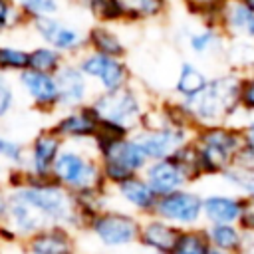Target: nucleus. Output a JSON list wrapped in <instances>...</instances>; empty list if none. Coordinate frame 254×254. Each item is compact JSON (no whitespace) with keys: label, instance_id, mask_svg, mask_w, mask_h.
Returning <instances> with one entry per match:
<instances>
[{"label":"nucleus","instance_id":"f257e3e1","mask_svg":"<svg viewBox=\"0 0 254 254\" xmlns=\"http://www.w3.org/2000/svg\"><path fill=\"white\" fill-rule=\"evenodd\" d=\"M240 77L242 73L232 67L210 73L206 87L196 97L183 101L194 129L216 123H242L244 113L240 109Z\"/></svg>","mask_w":254,"mask_h":254},{"label":"nucleus","instance_id":"f03ea898","mask_svg":"<svg viewBox=\"0 0 254 254\" xmlns=\"http://www.w3.org/2000/svg\"><path fill=\"white\" fill-rule=\"evenodd\" d=\"M194 149L198 153L204 179H220L232 169L244 149V135L236 123H216L194 129Z\"/></svg>","mask_w":254,"mask_h":254},{"label":"nucleus","instance_id":"7ed1b4c3","mask_svg":"<svg viewBox=\"0 0 254 254\" xmlns=\"http://www.w3.org/2000/svg\"><path fill=\"white\" fill-rule=\"evenodd\" d=\"M153 101L155 99L143 87L131 81L111 91H95L89 105L99 117L101 125L123 133H133L141 127L143 117Z\"/></svg>","mask_w":254,"mask_h":254},{"label":"nucleus","instance_id":"20e7f679","mask_svg":"<svg viewBox=\"0 0 254 254\" xmlns=\"http://www.w3.org/2000/svg\"><path fill=\"white\" fill-rule=\"evenodd\" d=\"M91 145L97 153L107 187H115L129 177L143 175L149 165V157L135 133L123 137H95Z\"/></svg>","mask_w":254,"mask_h":254},{"label":"nucleus","instance_id":"39448f33","mask_svg":"<svg viewBox=\"0 0 254 254\" xmlns=\"http://www.w3.org/2000/svg\"><path fill=\"white\" fill-rule=\"evenodd\" d=\"M52 179L69 192L107 187L93 145L65 143L52 171Z\"/></svg>","mask_w":254,"mask_h":254},{"label":"nucleus","instance_id":"423d86ee","mask_svg":"<svg viewBox=\"0 0 254 254\" xmlns=\"http://www.w3.org/2000/svg\"><path fill=\"white\" fill-rule=\"evenodd\" d=\"M139 226H141V216L117 204H109L107 208L93 214L85 222L83 232H87L99 246L107 250H121L137 244Z\"/></svg>","mask_w":254,"mask_h":254},{"label":"nucleus","instance_id":"0eeeda50","mask_svg":"<svg viewBox=\"0 0 254 254\" xmlns=\"http://www.w3.org/2000/svg\"><path fill=\"white\" fill-rule=\"evenodd\" d=\"M75 62L87 75L95 91H111L135 81L127 58H115L85 50L75 58Z\"/></svg>","mask_w":254,"mask_h":254},{"label":"nucleus","instance_id":"6e6552de","mask_svg":"<svg viewBox=\"0 0 254 254\" xmlns=\"http://www.w3.org/2000/svg\"><path fill=\"white\" fill-rule=\"evenodd\" d=\"M28 30L38 38V42L60 50L69 60H75L81 52L87 50L85 30L67 22V20H64L60 14L58 16L36 18V20L30 22Z\"/></svg>","mask_w":254,"mask_h":254},{"label":"nucleus","instance_id":"1a4fd4ad","mask_svg":"<svg viewBox=\"0 0 254 254\" xmlns=\"http://www.w3.org/2000/svg\"><path fill=\"white\" fill-rule=\"evenodd\" d=\"M153 214L165 218L181 230L202 226V192L190 185L163 194L159 196Z\"/></svg>","mask_w":254,"mask_h":254},{"label":"nucleus","instance_id":"9d476101","mask_svg":"<svg viewBox=\"0 0 254 254\" xmlns=\"http://www.w3.org/2000/svg\"><path fill=\"white\" fill-rule=\"evenodd\" d=\"M50 127L64 139V143L91 145L99 133V117L87 103L56 111L52 115Z\"/></svg>","mask_w":254,"mask_h":254},{"label":"nucleus","instance_id":"9b49d317","mask_svg":"<svg viewBox=\"0 0 254 254\" xmlns=\"http://www.w3.org/2000/svg\"><path fill=\"white\" fill-rule=\"evenodd\" d=\"M16 85L36 113L52 117L56 111H60V91L56 75L28 67L16 75Z\"/></svg>","mask_w":254,"mask_h":254},{"label":"nucleus","instance_id":"f8f14e48","mask_svg":"<svg viewBox=\"0 0 254 254\" xmlns=\"http://www.w3.org/2000/svg\"><path fill=\"white\" fill-rule=\"evenodd\" d=\"M64 139L48 125L42 127L28 143H26V163L24 169L36 179L52 177L54 165L64 149Z\"/></svg>","mask_w":254,"mask_h":254},{"label":"nucleus","instance_id":"ddd939ff","mask_svg":"<svg viewBox=\"0 0 254 254\" xmlns=\"http://www.w3.org/2000/svg\"><path fill=\"white\" fill-rule=\"evenodd\" d=\"M109 189H111L113 204L129 210L141 218L155 212L159 194L153 190V187L147 183V179L143 175L129 177V179H125V181H121Z\"/></svg>","mask_w":254,"mask_h":254},{"label":"nucleus","instance_id":"4468645a","mask_svg":"<svg viewBox=\"0 0 254 254\" xmlns=\"http://www.w3.org/2000/svg\"><path fill=\"white\" fill-rule=\"evenodd\" d=\"M24 254H77V232L64 224H48L20 242Z\"/></svg>","mask_w":254,"mask_h":254},{"label":"nucleus","instance_id":"2eb2a0df","mask_svg":"<svg viewBox=\"0 0 254 254\" xmlns=\"http://www.w3.org/2000/svg\"><path fill=\"white\" fill-rule=\"evenodd\" d=\"M56 81H58V91H60V109L87 105L91 97L95 95L91 81L81 71L75 60H67L60 67V71L56 73Z\"/></svg>","mask_w":254,"mask_h":254},{"label":"nucleus","instance_id":"dca6fc26","mask_svg":"<svg viewBox=\"0 0 254 254\" xmlns=\"http://www.w3.org/2000/svg\"><path fill=\"white\" fill-rule=\"evenodd\" d=\"M143 177L147 179V183L153 187V190L159 196L169 194L173 190H179L183 187L194 185L189 171L183 167V163L175 155L149 161V165L143 171Z\"/></svg>","mask_w":254,"mask_h":254},{"label":"nucleus","instance_id":"f3484780","mask_svg":"<svg viewBox=\"0 0 254 254\" xmlns=\"http://www.w3.org/2000/svg\"><path fill=\"white\" fill-rule=\"evenodd\" d=\"M181 236V228L167 222L157 214H149L141 218L137 244L151 254H171L177 240Z\"/></svg>","mask_w":254,"mask_h":254},{"label":"nucleus","instance_id":"a211bd4d","mask_svg":"<svg viewBox=\"0 0 254 254\" xmlns=\"http://www.w3.org/2000/svg\"><path fill=\"white\" fill-rule=\"evenodd\" d=\"M216 26L228 40L254 42V8L244 0H226L216 16Z\"/></svg>","mask_w":254,"mask_h":254},{"label":"nucleus","instance_id":"6ab92c4d","mask_svg":"<svg viewBox=\"0 0 254 254\" xmlns=\"http://www.w3.org/2000/svg\"><path fill=\"white\" fill-rule=\"evenodd\" d=\"M185 48L194 56V58H214V56H224V48L228 38L222 34V30L216 24L210 22H200L192 28H187L183 32Z\"/></svg>","mask_w":254,"mask_h":254},{"label":"nucleus","instance_id":"aec40b11","mask_svg":"<svg viewBox=\"0 0 254 254\" xmlns=\"http://www.w3.org/2000/svg\"><path fill=\"white\" fill-rule=\"evenodd\" d=\"M242 194L232 189H214L202 192V224L238 222Z\"/></svg>","mask_w":254,"mask_h":254},{"label":"nucleus","instance_id":"412c9836","mask_svg":"<svg viewBox=\"0 0 254 254\" xmlns=\"http://www.w3.org/2000/svg\"><path fill=\"white\" fill-rule=\"evenodd\" d=\"M208 77H210V73L202 65H198L194 60L187 58L177 67L169 97H173L177 101H189V99L196 97L206 87Z\"/></svg>","mask_w":254,"mask_h":254},{"label":"nucleus","instance_id":"4be33fe9","mask_svg":"<svg viewBox=\"0 0 254 254\" xmlns=\"http://www.w3.org/2000/svg\"><path fill=\"white\" fill-rule=\"evenodd\" d=\"M85 44L87 50L105 54V56H115V58H127L129 46L119 32V26L113 24H103V22H93L89 28H85Z\"/></svg>","mask_w":254,"mask_h":254},{"label":"nucleus","instance_id":"5701e85b","mask_svg":"<svg viewBox=\"0 0 254 254\" xmlns=\"http://www.w3.org/2000/svg\"><path fill=\"white\" fill-rule=\"evenodd\" d=\"M125 24L163 22L173 8V0H121Z\"/></svg>","mask_w":254,"mask_h":254},{"label":"nucleus","instance_id":"b1692460","mask_svg":"<svg viewBox=\"0 0 254 254\" xmlns=\"http://www.w3.org/2000/svg\"><path fill=\"white\" fill-rule=\"evenodd\" d=\"M204 234L210 242L212 248L218 250H228V252H238L246 232L238 226V222H218V224H202Z\"/></svg>","mask_w":254,"mask_h":254},{"label":"nucleus","instance_id":"393cba45","mask_svg":"<svg viewBox=\"0 0 254 254\" xmlns=\"http://www.w3.org/2000/svg\"><path fill=\"white\" fill-rule=\"evenodd\" d=\"M69 2H73L85 14H89L93 22H103L113 26L125 24L121 0H69Z\"/></svg>","mask_w":254,"mask_h":254},{"label":"nucleus","instance_id":"a878e982","mask_svg":"<svg viewBox=\"0 0 254 254\" xmlns=\"http://www.w3.org/2000/svg\"><path fill=\"white\" fill-rule=\"evenodd\" d=\"M69 58H65L60 50L38 42L36 46L30 48V60H28V67L36 69V71H44V73H52L56 75L60 71V67L67 62Z\"/></svg>","mask_w":254,"mask_h":254},{"label":"nucleus","instance_id":"bb28decb","mask_svg":"<svg viewBox=\"0 0 254 254\" xmlns=\"http://www.w3.org/2000/svg\"><path fill=\"white\" fill-rule=\"evenodd\" d=\"M222 58L226 62V67H232L240 73L254 71V42L228 40Z\"/></svg>","mask_w":254,"mask_h":254},{"label":"nucleus","instance_id":"cd10ccee","mask_svg":"<svg viewBox=\"0 0 254 254\" xmlns=\"http://www.w3.org/2000/svg\"><path fill=\"white\" fill-rule=\"evenodd\" d=\"M28 60H30V48L10 42H0V73L16 77L20 71L28 69Z\"/></svg>","mask_w":254,"mask_h":254},{"label":"nucleus","instance_id":"c85d7f7f","mask_svg":"<svg viewBox=\"0 0 254 254\" xmlns=\"http://www.w3.org/2000/svg\"><path fill=\"white\" fill-rule=\"evenodd\" d=\"M226 189L236 190L242 196H254V163H236L220 177Z\"/></svg>","mask_w":254,"mask_h":254},{"label":"nucleus","instance_id":"c756f323","mask_svg":"<svg viewBox=\"0 0 254 254\" xmlns=\"http://www.w3.org/2000/svg\"><path fill=\"white\" fill-rule=\"evenodd\" d=\"M210 242L202 226L181 230V236L171 254H210Z\"/></svg>","mask_w":254,"mask_h":254},{"label":"nucleus","instance_id":"7c9ffc66","mask_svg":"<svg viewBox=\"0 0 254 254\" xmlns=\"http://www.w3.org/2000/svg\"><path fill=\"white\" fill-rule=\"evenodd\" d=\"M30 28V20L14 0H0V36Z\"/></svg>","mask_w":254,"mask_h":254},{"label":"nucleus","instance_id":"2f4dec72","mask_svg":"<svg viewBox=\"0 0 254 254\" xmlns=\"http://www.w3.org/2000/svg\"><path fill=\"white\" fill-rule=\"evenodd\" d=\"M14 2L30 22L44 16H58L64 8V0H14Z\"/></svg>","mask_w":254,"mask_h":254},{"label":"nucleus","instance_id":"473e14b6","mask_svg":"<svg viewBox=\"0 0 254 254\" xmlns=\"http://www.w3.org/2000/svg\"><path fill=\"white\" fill-rule=\"evenodd\" d=\"M0 161L6 167H24L26 163V143L6 133H0Z\"/></svg>","mask_w":254,"mask_h":254},{"label":"nucleus","instance_id":"72a5a7b5","mask_svg":"<svg viewBox=\"0 0 254 254\" xmlns=\"http://www.w3.org/2000/svg\"><path fill=\"white\" fill-rule=\"evenodd\" d=\"M179 2L194 20L216 24V16L226 0H179Z\"/></svg>","mask_w":254,"mask_h":254},{"label":"nucleus","instance_id":"f704fd0d","mask_svg":"<svg viewBox=\"0 0 254 254\" xmlns=\"http://www.w3.org/2000/svg\"><path fill=\"white\" fill-rule=\"evenodd\" d=\"M18 103V85L10 75L0 73V121H4Z\"/></svg>","mask_w":254,"mask_h":254},{"label":"nucleus","instance_id":"c9c22d12","mask_svg":"<svg viewBox=\"0 0 254 254\" xmlns=\"http://www.w3.org/2000/svg\"><path fill=\"white\" fill-rule=\"evenodd\" d=\"M240 109L246 115H254V71H246L240 77Z\"/></svg>","mask_w":254,"mask_h":254},{"label":"nucleus","instance_id":"e433bc0d","mask_svg":"<svg viewBox=\"0 0 254 254\" xmlns=\"http://www.w3.org/2000/svg\"><path fill=\"white\" fill-rule=\"evenodd\" d=\"M238 226L254 236V196H242V204H240V214H238Z\"/></svg>","mask_w":254,"mask_h":254},{"label":"nucleus","instance_id":"4c0bfd02","mask_svg":"<svg viewBox=\"0 0 254 254\" xmlns=\"http://www.w3.org/2000/svg\"><path fill=\"white\" fill-rule=\"evenodd\" d=\"M242 135H244V143L254 151V115H246L240 123Z\"/></svg>","mask_w":254,"mask_h":254},{"label":"nucleus","instance_id":"58836bf2","mask_svg":"<svg viewBox=\"0 0 254 254\" xmlns=\"http://www.w3.org/2000/svg\"><path fill=\"white\" fill-rule=\"evenodd\" d=\"M6 212H8V189L0 183V222L6 220Z\"/></svg>","mask_w":254,"mask_h":254},{"label":"nucleus","instance_id":"ea45409f","mask_svg":"<svg viewBox=\"0 0 254 254\" xmlns=\"http://www.w3.org/2000/svg\"><path fill=\"white\" fill-rule=\"evenodd\" d=\"M236 254H254V236L246 234V238H244V242Z\"/></svg>","mask_w":254,"mask_h":254},{"label":"nucleus","instance_id":"a19ab883","mask_svg":"<svg viewBox=\"0 0 254 254\" xmlns=\"http://www.w3.org/2000/svg\"><path fill=\"white\" fill-rule=\"evenodd\" d=\"M210 254H236V252H228V250H218V248H210Z\"/></svg>","mask_w":254,"mask_h":254},{"label":"nucleus","instance_id":"79ce46f5","mask_svg":"<svg viewBox=\"0 0 254 254\" xmlns=\"http://www.w3.org/2000/svg\"><path fill=\"white\" fill-rule=\"evenodd\" d=\"M6 169H8V167H6V165H4L2 161H0V183L4 181V175H6Z\"/></svg>","mask_w":254,"mask_h":254},{"label":"nucleus","instance_id":"37998d69","mask_svg":"<svg viewBox=\"0 0 254 254\" xmlns=\"http://www.w3.org/2000/svg\"><path fill=\"white\" fill-rule=\"evenodd\" d=\"M244 2H246V4L250 6V8H254V0H244Z\"/></svg>","mask_w":254,"mask_h":254},{"label":"nucleus","instance_id":"c03bdc74","mask_svg":"<svg viewBox=\"0 0 254 254\" xmlns=\"http://www.w3.org/2000/svg\"><path fill=\"white\" fill-rule=\"evenodd\" d=\"M0 254H2V244H0Z\"/></svg>","mask_w":254,"mask_h":254}]
</instances>
